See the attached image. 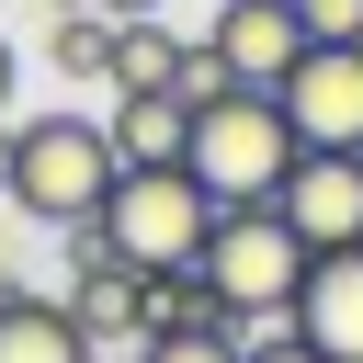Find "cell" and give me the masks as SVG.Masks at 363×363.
I'll return each instance as SVG.
<instances>
[{"label": "cell", "instance_id": "cell-1", "mask_svg": "<svg viewBox=\"0 0 363 363\" xmlns=\"http://www.w3.org/2000/svg\"><path fill=\"white\" fill-rule=\"evenodd\" d=\"M182 170L204 182V204H272V193H284V170H295V125H284V102H272L261 79H238V91H216V102H193Z\"/></svg>", "mask_w": 363, "mask_h": 363}, {"label": "cell", "instance_id": "cell-2", "mask_svg": "<svg viewBox=\"0 0 363 363\" xmlns=\"http://www.w3.org/2000/svg\"><path fill=\"white\" fill-rule=\"evenodd\" d=\"M102 193H113V136H102L91 113H34V125H11V182H0L11 216L79 227V216H102Z\"/></svg>", "mask_w": 363, "mask_h": 363}, {"label": "cell", "instance_id": "cell-3", "mask_svg": "<svg viewBox=\"0 0 363 363\" xmlns=\"http://www.w3.org/2000/svg\"><path fill=\"white\" fill-rule=\"evenodd\" d=\"M102 250L113 261H136V272H170V261H193L204 250V227H216V204H204V182L182 170V159H159V170H113V193H102Z\"/></svg>", "mask_w": 363, "mask_h": 363}, {"label": "cell", "instance_id": "cell-4", "mask_svg": "<svg viewBox=\"0 0 363 363\" xmlns=\"http://www.w3.org/2000/svg\"><path fill=\"white\" fill-rule=\"evenodd\" d=\"M193 261L216 272V295H227L238 318H284V295H295V272H306V238H295L272 204H216V227H204Z\"/></svg>", "mask_w": 363, "mask_h": 363}, {"label": "cell", "instance_id": "cell-5", "mask_svg": "<svg viewBox=\"0 0 363 363\" xmlns=\"http://www.w3.org/2000/svg\"><path fill=\"white\" fill-rule=\"evenodd\" d=\"M272 102H284V125H295V147H363V34H352V45H329V34H306V45L284 57V79H272Z\"/></svg>", "mask_w": 363, "mask_h": 363}, {"label": "cell", "instance_id": "cell-6", "mask_svg": "<svg viewBox=\"0 0 363 363\" xmlns=\"http://www.w3.org/2000/svg\"><path fill=\"white\" fill-rule=\"evenodd\" d=\"M272 216H284L306 250H340V238H363V147H295V170H284Z\"/></svg>", "mask_w": 363, "mask_h": 363}, {"label": "cell", "instance_id": "cell-7", "mask_svg": "<svg viewBox=\"0 0 363 363\" xmlns=\"http://www.w3.org/2000/svg\"><path fill=\"white\" fill-rule=\"evenodd\" d=\"M284 329H306L329 363H363V238L306 250V272H295V295H284Z\"/></svg>", "mask_w": 363, "mask_h": 363}, {"label": "cell", "instance_id": "cell-8", "mask_svg": "<svg viewBox=\"0 0 363 363\" xmlns=\"http://www.w3.org/2000/svg\"><path fill=\"white\" fill-rule=\"evenodd\" d=\"M204 45H216L238 79H261V91H272V79H284V57L306 45V23H295V0H227V23H216Z\"/></svg>", "mask_w": 363, "mask_h": 363}, {"label": "cell", "instance_id": "cell-9", "mask_svg": "<svg viewBox=\"0 0 363 363\" xmlns=\"http://www.w3.org/2000/svg\"><path fill=\"white\" fill-rule=\"evenodd\" d=\"M0 363H91L68 295H34V284H0Z\"/></svg>", "mask_w": 363, "mask_h": 363}, {"label": "cell", "instance_id": "cell-10", "mask_svg": "<svg viewBox=\"0 0 363 363\" xmlns=\"http://www.w3.org/2000/svg\"><path fill=\"white\" fill-rule=\"evenodd\" d=\"M113 170H159V159H182V136H193V102L182 91H113Z\"/></svg>", "mask_w": 363, "mask_h": 363}, {"label": "cell", "instance_id": "cell-11", "mask_svg": "<svg viewBox=\"0 0 363 363\" xmlns=\"http://www.w3.org/2000/svg\"><path fill=\"white\" fill-rule=\"evenodd\" d=\"M170 68H182V34H170L159 11H113V57H102V79H113V91H170Z\"/></svg>", "mask_w": 363, "mask_h": 363}, {"label": "cell", "instance_id": "cell-12", "mask_svg": "<svg viewBox=\"0 0 363 363\" xmlns=\"http://www.w3.org/2000/svg\"><path fill=\"white\" fill-rule=\"evenodd\" d=\"M238 340L250 329H147L125 363H238Z\"/></svg>", "mask_w": 363, "mask_h": 363}, {"label": "cell", "instance_id": "cell-13", "mask_svg": "<svg viewBox=\"0 0 363 363\" xmlns=\"http://www.w3.org/2000/svg\"><path fill=\"white\" fill-rule=\"evenodd\" d=\"M170 91H182V102H216V91H238V68H227L216 45H182V68H170Z\"/></svg>", "mask_w": 363, "mask_h": 363}, {"label": "cell", "instance_id": "cell-14", "mask_svg": "<svg viewBox=\"0 0 363 363\" xmlns=\"http://www.w3.org/2000/svg\"><path fill=\"white\" fill-rule=\"evenodd\" d=\"M295 23L329 34V45H352V34H363V0H295Z\"/></svg>", "mask_w": 363, "mask_h": 363}, {"label": "cell", "instance_id": "cell-15", "mask_svg": "<svg viewBox=\"0 0 363 363\" xmlns=\"http://www.w3.org/2000/svg\"><path fill=\"white\" fill-rule=\"evenodd\" d=\"M238 363H329L306 329H272V340H238Z\"/></svg>", "mask_w": 363, "mask_h": 363}, {"label": "cell", "instance_id": "cell-16", "mask_svg": "<svg viewBox=\"0 0 363 363\" xmlns=\"http://www.w3.org/2000/svg\"><path fill=\"white\" fill-rule=\"evenodd\" d=\"M11 79H23V57H11V34H0V102H11Z\"/></svg>", "mask_w": 363, "mask_h": 363}, {"label": "cell", "instance_id": "cell-17", "mask_svg": "<svg viewBox=\"0 0 363 363\" xmlns=\"http://www.w3.org/2000/svg\"><path fill=\"white\" fill-rule=\"evenodd\" d=\"M102 11H170V0H102Z\"/></svg>", "mask_w": 363, "mask_h": 363}, {"label": "cell", "instance_id": "cell-18", "mask_svg": "<svg viewBox=\"0 0 363 363\" xmlns=\"http://www.w3.org/2000/svg\"><path fill=\"white\" fill-rule=\"evenodd\" d=\"M0 182H11V125H0Z\"/></svg>", "mask_w": 363, "mask_h": 363}, {"label": "cell", "instance_id": "cell-19", "mask_svg": "<svg viewBox=\"0 0 363 363\" xmlns=\"http://www.w3.org/2000/svg\"><path fill=\"white\" fill-rule=\"evenodd\" d=\"M91 363H113V352H91Z\"/></svg>", "mask_w": 363, "mask_h": 363}]
</instances>
